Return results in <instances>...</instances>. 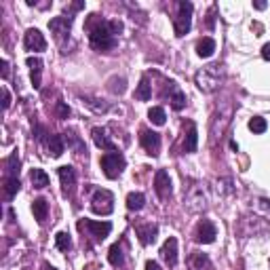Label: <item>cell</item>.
I'll return each mask as SVG.
<instances>
[{
  "instance_id": "1",
  "label": "cell",
  "mask_w": 270,
  "mask_h": 270,
  "mask_svg": "<svg viewBox=\"0 0 270 270\" xmlns=\"http://www.w3.org/2000/svg\"><path fill=\"white\" fill-rule=\"evenodd\" d=\"M123 32V23L121 21H105V19H95L93 23H89V40L91 46L95 51H110L116 46V36Z\"/></svg>"
},
{
  "instance_id": "2",
  "label": "cell",
  "mask_w": 270,
  "mask_h": 270,
  "mask_svg": "<svg viewBox=\"0 0 270 270\" xmlns=\"http://www.w3.org/2000/svg\"><path fill=\"white\" fill-rule=\"evenodd\" d=\"M220 80H222L220 66H207L194 74V83L203 93H213L220 85Z\"/></svg>"
},
{
  "instance_id": "3",
  "label": "cell",
  "mask_w": 270,
  "mask_h": 270,
  "mask_svg": "<svg viewBox=\"0 0 270 270\" xmlns=\"http://www.w3.org/2000/svg\"><path fill=\"white\" fill-rule=\"evenodd\" d=\"M184 203H186L188 211H192V213H198V211H203V209L207 207V196H205L203 184L192 182L188 188H184Z\"/></svg>"
},
{
  "instance_id": "4",
  "label": "cell",
  "mask_w": 270,
  "mask_h": 270,
  "mask_svg": "<svg viewBox=\"0 0 270 270\" xmlns=\"http://www.w3.org/2000/svg\"><path fill=\"white\" fill-rule=\"evenodd\" d=\"M192 3L188 0H182L178 5V17L173 19V30H175V36H184V34L190 32V26H192Z\"/></svg>"
},
{
  "instance_id": "5",
  "label": "cell",
  "mask_w": 270,
  "mask_h": 270,
  "mask_svg": "<svg viewBox=\"0 0 270 270\" xmlns=\"http://www.w3.org/2000/svg\"><path fill=\"white\" fill-rule=\"evenodd\" d=\"M125 156L121 154V152H105V154L101 156V169L105 173V178H110V180H116L119 175L123 173L125 169Z\"/></svg>"
},
{
  "instance_id": "6",
  "label": "cell",
  "mask_w": 270,
  "mask_h": 270,
  "mask_svg": "<svg viewBox=\"0 0 270 270\" xmlns=\"http://www.w3.org/2000/svg\"><path fill=\"white\" fill-rule=\"evenodd\" d=\"M91 209L97 215H110L114 211V194L110 190H103V188L95 190V194L91 198Z\"/></svg>"
},
{
  "instance_id": "7",
  "label": "cell",
  "mask_w": 270,
  "mask_h": 270,
  "mask_svg": "<svg viewBox=\"0 0 270 270\" xmlns=\"http://www.w3.org/2000/svg\"><path fill=\"white\" fill-rule=\"evenodd\" d=\"M78 228H80V230L87 228V230L91 232V237L95 239V241H103V239L110 234L112 224H110V222H93V220H83V222H78Z\"/></svg>"
},
{
  "instance_id": "8",
  "label": "cell",
  "mask_w": 270,
  "mask_h": 270,
  "mask_svg": "<svg viewBox=\"0 0 270 270\" xmlns=\"http://www.w3.org/2000/svg\"><path fill=\"white\" fill-rule=\"evenodd\" d=\"M215 237H218V230H215V226H213V222H209V220L198 222L196 232H194L196 243L209 245V243H213V241H215Z\"/></svg>"
},
{
  "instance_id": "9",
  "label": "cell",
  "mask_w": 270,
  "mask_h": 270,
  "mask_svg": "<svg viewBox=\"0 0 270 270\" xmlns=\"http://www.w3.org/2000/svg\"><path fill=\"white\" fill-rule=\"evenodd\" d=\"M23 46H26L28 51H36V53L44 51L46 49V40L42 36V32L36 30V28H30L26 32V36H23Z\"/></svg>"
},
{
  "instance_id": "10",
  "label": "cell",
  "mask_w": 270,
  "mask_h": 270,
  "mask_svg": "<svg viewBox=\"0 0 270 270\" xmlns=\"http://www.w3.org/2000/svg\"><path fill=\"white\" fill-rule=\"evenodd\" d=\"M139 142H142L144 150L150 156H156L160 150V135L156 131H150V129H144L142 135H139Z\"/></svg>"
},
{
  "instance_id": "11",
  "label": "cell",
  "mask_w": 270,
  "mask_h": 270,
  "mask_svg": "<svg viewBox=\"0 0 270 270\" xmlns=\"http://www.w3.org/2000/svg\"><path fill=\"white\" fill-rule=\"evenodd\" d=\"M154 190L158 194V198H163V201H167V198L171 196V178L169 173L165 169L156 171V178H154Z\"/></svg>"
},
{
  "instance_id": "12",
  "label": "cell",
  "mask_w": 270,
  "mask_h": 270,
  "mask_svg": "<svg viewBox=\"0 0 270 270\" xmlns=\"http://www.w3.org/2000/svg\"><path fill=\"white\" fill-rule=\"evenodd\" d=\"M49 28L55 34L57 40H62L64 36L70 34V28H72V17H55L49 21Z\"/></svg>"
},
{
  "instance_id": "13",
  "label": "cell",
  "mask_w": 270,
  "mask_h": 270,
  "mask_svg": "<svg viewBox=\"0 0 270 270\" xmlns=\"http://www.w3.org/2000/svg\"><path fill=\"white\" fill-rule=\"evenodd\" d=\"M160 257L165 260L171 268L178 264V239L175 237H169L165 241V245H163V249H160Z\"/></svg>"
},
{
  "instance_id": "14",
  "label": "cell",
  "mask_w": 270,
  "mask_h": 270,
  "mask_svg": "<svg viewBox=\"0 0 270 270\" xmlns=\"http://www.w3.org/2000/svg\"><path fill=\"white\" fill-rule=\"evenodd\" d=\"M135 232H137V237H139V243H142V245H150V243L156 241L158 226L152 224V222H148V224H139L135 228Z\"/></svg>"
},
{
  "instance_id": "15",
  "label": "cell",
  "mask_w": 270,
  "mask_h": 270,
  "mask_svg": "<svg viewBox=\"0 0 270 270\" xmlns=\"http://www.w3.org/2000/svg\"><path fill=\"white\" fill-rule=\"evenodd\" d=\"M60 180H62L64 194H72L74 184H76V171H74V167H70V165L60 167Z\"/></svg>"
},
{
  "instance_id": "16",
  "label": "cell",
  "mask_w": 270,
  "mask_h": 270,
  "mask_svg": "<svg viewBox=\"0 0 270 270\" xmlns=\"http://www.w3.org/2000/svg\"><path fill=\"white\" fill-rule=\"evenodd\" d=\"M91 135H93V142H95V146L97 148H101V150H108V152H114L116 150V146H114V142L108 137V133H105V129H99V127H95L91 131Z\"/></svg>"
},
{
  "instance_id": "17",
  "label": "cell",
  "mask_w": 270,
  "mask_h": 270,
  "mask_svg": "<svg viewBox=\"0 0 270 270\" xmlns=\"http://www.w3.org/2000/svg\"><path fill=\"white\" fill-rule=\"evenodd\" d=\"M167 97H169V103H171L173 110H182L184 105H186V95L180 91V87L175 85V83H169V87H167Z\"/></svg>"
},
{
  "instance_id": "18",
  "label": "cell",
  "mask_w": 270,
  "mask_h": 270,
  "mask_svg": "<svg viewBox=\"0 0 270 270\" xmlns=\"http://www.w3.org/2000/svg\"><path fill=\"white\" fill-rule=\"evenodd\" d=\"M28 68L32 70V87L34 89H40V74H42V62L38 57H28L26 60Z\"/></svg>"
},
{
  "instance_id": "19",
  "label": "cell",
  "mask_w": 270,
  "mask_h": 270,
  "mask_svg": "<svg viewBox=\"0 0 270 270\" xmlns=\"http://www.w3.org/2000/svg\"><path fill=\"white\" fill-rule=\"evenodd\" d=\"M198 148V131H196V125H188V133L184 137V152H196Z\"/></svg>"
},
{
  "instance_id": "20",
  "label": "cell",
  "mask_w": 270,
  "mask_h": 270,
  "mask_svg": "<svg viewBox=\"0 0 270 270\" xmlns=\"http://www.w3.org/2000/svg\"><path fill=\"white\" fill-rule=\"evenodd\" d=\"M213 51H215V40L213 38L205 36V38H201L196 42V55L203 57V60H207V57L213 55Z\"/></svg>"
},
{
  "instance_id": "21",
  "label": "cell",
  "mask_w": 270,
  "mask_h": 270,
  "mask_svg": "<svg viewBox=\"0 0 270 270\" xmlns=\"http://www.w3.org/2000/svg\"><path fill=\"white\" fill-rule=\"evenodd\" d=\"M32 213H34V218H36L38 224H44L46 213H49V205H46L44 198H36V201L32 203Z\"/></svg>"
},
{
  "instance_id": "22",
  "label": "cell",
  "mask_w": 270,
  "mask_h": 270,
  "mask_svg": "<svg viewBox=\"0 0 270 270\" xmlns=\"http://www.w3.org/2000/svg\"><path fill=\"white\" fill-rule=\"evenodd\" d=\"M150 97H152V85H150L148 76H144L142 80H139L137 89H135V99H139V101H148Z\"/></svg>"
},
{
  "instance_id": "23",
  "label": "cell",
  "mask_w": 270,
  "mask_h": 270,
  "mask_svg": "<svg viewBox=\"0 0 270 270\" xmlns=\"http://www.w3.org/2000/svg\"><path fill=\"white\" fill-rule=\"evenodd\" d=\"M83 103L87 105L89 110L95 112V114H105L110 110V105L105 103L103 99H97V97H83Z\"/></svg>"
},
{
  "instance_id": "24",
  "label": "cell",
  "mask_w": 270,
  "mask_h": 270,
  "mask_svg": "<svg viewBox=\"0 0 270 270\" xmlns=\"http://www.w3.org/2000/svg\"><path fill=\"white\" fill-rule=\"evenodd\" d=\"M215 192H218L222 198L232 196V194H234L232 180H230V178H220V180H215Z\"/></svg>"
},
{
  "instance_id": "25",
  "label": "cell",
  "mask_w": 270,
  "mask_h": 270,
  "mask_svg": "<svg viewBox=\"0 0 270 270\" xmlns=\"http://www.w3.org/2000/svg\"><path fill=\"white\" fill-rule=\"evenodd\" d=\"M146 205V196L142 192H131L127 196V209L129 211H142Z\"/></svg>"
},
{
  "instance_id": "26",
  "label": "cell",
  "mask_w": 270,
  "mask_h": 270,
  "mask_svg": "<svg viewBox=\"0 0 270 270\" xmlns=\"http://www.w3.org/2000/svg\"><path fill=\"white\" fill-rule=\"evenodd\" d=\"M46 146H49V152L55 158L64 154V137L62 135H49V142H46Z\"/></svg>"
},
{
  "instance_id": "27",
  "label": "cell",
  "mask_w": 270,
  "mask_h": 270,
  "mask_svg": "<svg viewBox=\"0 0 270 270\" xmlns=\"http://www.w3.org/2000/svg\"><path fill=\"white\" fill-rule=\"evenodd\" d=\"M30 180H32L34 188H38V190H42V188L49 186V175H46L42 169H32Z\"/></svg>"
},
{
  "instance_id": "28",
  "label": "cell",
  "mask_w": 270,
  "mask_h": 270,
  "mask_svg": "<svg viewBox=\"0 0 270 270\" xmlns=\"http://www.w3.org/2000/svg\"><path fill=\"white\" fill-rule=\"evenodd\" d=\"M123 260H125V255H123V247H121L119 243L112 245L110 251H108V262H110L112 266H121V264H123Z\"/></svg>"
},
{
  "instance_id": "29",
  "label": "cell",
  "mask_w": 270,
  "mask_h": 270,
  "mask_svg": "<svg viewBox=\"0 0 270 270\" xmlns=\"http://www.w3.org/2000/svg\"><path fill=\"white\" fill-rule=\"evenodd\" d=\"M19 180L17 178H7L5 180V198L7 201H11V198H13L17 192H19Z\"/></svg>"
},
{
  "instance_id": "30",
  "label": "cell",
  "mask_w": 270,
  "mask_h": 270,
  "mask_svg": "<svg viewBox=\"0 0 270 270\" xmlns=\"http://www.w3.org/2000/svg\"><path fill=\"white\" fill-rule=\"evenodd\" d=\"M148 119L154 123L156 127H163V125H165V119H167V116H165V110H163L160 105H154V108L148 110Z\"/></svg>"
},
{
  "instance_id": "31",
  "label": "cell",
  "mask_w": 270,
  "mask_h": 270,
  "mask_svg": "<svg viewBox=\"0 0 270 270\" xmlns=\"http://www.w3.org/2000/svg\"><path fill=\"white\" fill-rule=\"evenodd\" d=\"M108 89H110V93H114V95H123L125 89H127V80L114 76V78L108 80Z\"/></svg>"
},
{
  "instance_id": "32",
  "label": "cell",
  "mask_w": 270,
  "mask_h": 270,
  "mask_svg": "<svg viewBox=\"0 0 270 270\" xmlns=\"http://www.w3.org/2000/svg\"><path fill=\"white\" fill-rule=\"evenodd\" d=\"M5 167H7V178H17V173H19V158H17V154H11L5 160Z\"/></svg>"
},
{
  "instance_id": "33",
  "label": "cell",
  "mask_w": 270,
  "mask_h": 270,
  "mask_svg": "<svg viewBox=\"0 0 270 270\" xmlns=\"http://www.w3.org/2000/svg\"><path fill=\"white\" fill-rule=\"evenodd\" d=\"M55 245H57V249L68 251V249H72V239H70L68 232H57L55 234Z\"/></svg>"
},
{
  "instance_id": "34",
  "label": "cell",
  "mask_w": 270,
  "mask_h": 270,
  "mask_svg": "<svg viewBox=\"0 0 270 270\" xmlns=\"http://www.w3.org/2000/svg\"><path fill=\"white\" fill-rule=\"evenodd\" d=\"M249 129L253 133H264L268 129V125H266V121L262 119V116H253V119L249 121Z\"/></svg>"
},
{
  "instance_id": "35",
  "label": "cell",
  "mask_w": 270,
  "mask_h": 270,
  "mask_svg": "<svg viewBox=\"0 0 270 270\" xmlns=\"http://www.w3.org/2000/svg\"><path fill=\"white\" fill-rule=\"evenodd\" d=\"M55 114H57V119H68V116H70V108H68V105L64 103V101H57V105H55Z\"/></svg>"
},
{
  "instance_id": "36",
  "label": "cell",
  "mask_w": 270,
  "mask_h": 270,
  "mask_svg": "<svg viewBox=\"0 0 270 270\" xmlns=\"http://www.w3.org/2000/svg\"><path fill=\"white\" fill-rule=\"evenodd\" d=\"M9 74H11V70H9V62L7 60H3V64H0V76H3L5 80L9 78Z\"/></svg>"
},
{
  "instance_id": "37",
  "label": "cell",
  "mask_w": 270,
  "mask_h": 270,
  "mask_svg": "<svg viewBox=\"0 0 270 270\" xmlns=\"http://www.w3.org/2000/svg\"><path fill=\"white\" fill-rule=\"evenodd\" d=\"M9 105H11V93L7 91V87H3V108L9 110Z\"/></svg>"
},
{
  "instance_id": "38",
  "label": "cell",
  "mask_w": 270,
  "mask_h": 270,
  "mask_svg": "<svg viewBox=\"0 0 270 270\" xmlns=\"http://www.w3.org/2000/svg\"><path fill=\"white\" fill-rule=\"evenodd\" d=\"M262 57H264V60H266V62H270V42L262 46Z\"/></svg>"
},
{
  "instance_id": "39",
  "label": "cell",
  "mask_w": 270,
  "mask_h": 270,
  "mask_svg": "<svg viewBox=\"0 0 270 270\" xmlns=\"http://www.w3.org/2000/svg\"><path fill=\"white\" fill-rule=\"evenodd\" d=\"M146 270H160V266L154 260H150V262H146Z\"/></svg>"
},
{
  "instance_id": "40",
  "label": "cell",
  "mask_w": 270,
  "mask_h": 270,
  "mask_svg": "<svg viewBox=\"0 0 270 270\" xmlns=\"http://www.w3.org/2000/svg\"><path fill=\"white\" fill-rule=\"evenodd\" d=\"M80 9H85V3H74L72 5V11H80Z\"/></svg>"
},
{
  "instance_id": "41",
  "label": "cell",
  "mask_w": 270,
  "mask_h": 270,
  "mask_svg": "<svg viewBox=\"0 0 270 270\" xmlns=\"http://www.w3.org/2000/svg\"><path fill=\"white\" fill-rule=\"evenodd\" d=\"M253 7H255L257 11H262V9H266V3H253Z\"/></svg>"
},
{
  "instance_id": "42",
  "label": "cell",
  "mask_w": 270,
  "mask_h": 270,
  "mask_svg": "<svg viewBox=\"0 0 270 270\" xmlns=\"http://www.w3.org/2000/svg\"><path fill=\"white\" fill-rule=\"evenodd\" d=\"M46 270H55V268H49V266H46Z\"/></svg>"
}]
</instances>
